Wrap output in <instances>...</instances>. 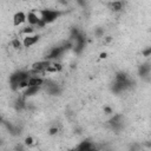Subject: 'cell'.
Wrapping results in <instances>:
<instances>
[{"label": "cell", "mask_w": 151, "mask_h": 151, "mask_svg": "<svg viewBox=\"0 0 151 151\" xmlns=\"http://www.w3.org/2000/svg\"><path fill=\"white\" fill-rule=\"evenodd\" d=\"M74 40H76L74 51H76L77 53H80V52L83 51L84 46H85V38H84V35H83L81 33H79V34H78V35L74 38Z\"/></svg>", "instance_id": "obj_5"}, {"label": "cell", "mask_w": 151, "mask_h": 151, "mask_svg": "<svg viewBox=\"0 0 151 151\" xmlns=\"http://www.w3.org/2000/svg\"><path fill=\"white\" fill-rule=\"evenodd\" d=\"M143 55H144V57H149V55H151V47L145 48V50L143 51Z\"/></svg>", "instance_id": "obj_17"}, {"label": "cell", "mask_w": 151, "mask_h": 151, "mask_svg": "<svg viewBox=\"0 0 151 151\" xmlns=\"http://www.w3.org/2000/svg\"><path fill=\"white\" fill-rule=\"evenodd\" d=\"M150 70H151V66H150L149 64H143L142 66H139V70H138L139 76H140V77H146V76L149 74Z\"/></svg>", "instance_id": "obj_12"}, {"label": "cell", "mask_w": 151, "mask_h": 151, "mask_svg": "<svg viewBox=\"0 0 151 151\" xmlns=\"http://www.w3.org/2000/svg\"><path fill=\"white\" fill-rule=\"evenodd\" d=\"M70 46H71V44H66V45H63V46H58V47L52 48V50H51V52L47 54L46 59L52 60V59H57V58L61 57V54H63V53H64V52H65Z\"/></svg>", "instance_id": "obj_4"}, {"label": "cell", "mask_w": 151, "mask_h": 151, "mask_svg": "<svg viewBox=\"0 0 151 151\" xmlns=\"http://www.w3.org/2000/svg\"><path fill=\"white\" fill-rule=\"evenodd\" d=\"M24 107H25V101H24V99L17 100V103H15V109H17V110H21V109H24Z\"/></svg>", "instance_id": "obj_15"}, {"label": "cell", "mask_w": 151, "mask_h": 151, "mask_svg": "<svg viewBox=\"0 0 151 151\" xmlns=\"http://www.w3.org/2000/svg\"><path fill=\"white\" fill-rule=\"evenodd\" d=\"M40 19L46 24H50V22H53L55 19H58L60 15H61V12L60 11H54V9H41L40 11Z\"/></svg>", "instance_id": "obj_2"}, {"label": "cell", "mask_w": 151, "mask_h": 151, "mask_svg": "<svg viewBox=\"0 0 151 151\" xmlns=\"http://www.w3.org/2000/svg\"><path fill=\"white\" fill-rule=\"evenodd\" d=\"M25 20H27V17L25 15V13H24V12H18V13H15L14 17H13V25H14V26H19V25H21Z\"/></svg>", "instance_id": "obj_8"}, {"label": "cell", "mask_w": 151, "mask_h": 151, "mask_svg": "<svg viewBox=\"0 0 151 151\" xmlns=\"http://www.w3.org/2000/svg\"><path fill=\"white\" fill-rule=\"evenodd\" d=\"M12 45H13L14 48H20V47H21V42L19 41V39H14V40L12 41Z\"/></svg>", "instance_id": "obj_16"}, {"label": "cell", "mask_w": 151, "mask_h": 151, "mask_svg": "<svg viewBox=\"0 0 151 151\" xmlns=\"http://www.w3.org/2000/svg\"><path fill=\"white\" fill-rule=\"evenodd\" d=\"M22 32H24V33H32V32H33V28H32V27H25Z\"/></svg>", "instance_id": "obj_19"}, {"label": "cell", "mask_w": 151, "mask_h": 151, "mask_svg": "<svg viewBox=\"0 0 151 151\" xmlns=\"http://www.w3.org/2000/svg\"><path fill=\"white\" fill-rule=\"evenodd\" d=\"M25 144H26V145H32V144H33V138H32V137H27V138L25 139Z\"/></svg>", "instance_id": "obj_18"}, {"label": "cell", "mask_w": 151, "mask_h": 151, "mask_svg": "<svg viewBox=\"0 0 151 151\" xmlns=\"http://www.w3.org/2000/svg\"><path fill=\"white\" fill-rule=\"evenodd\" d=\"M93 149V145L91 144V142H81L78 146H77V150H79V151H90V150H92Z\"/></svg>", "instance_id": "obj_11"}, {"label": "cell", "mask_w": 151, "mask_h": 151, "mask_svg": "<svg viewBox=\"0 0 151 151\" xmlns=\"http://www.w3.org/2000/svg\"><path fill=\"white\" fill-rule=\"evenodd\" d=\"M122 7H123L122 1H113V2L111 4V8H112V11H114V12L120 11V9H122Z\"/></svg>", "instance_id": "obj_14"}, {"label": "cell", "mask_w": 151, "mask_h": 151, "mask_svg": "<svg viewBox=\"0 0 151 151\" xmlns=\"http://www.w3.org/2000/svg\"><path fill=\"white\" fill-rule=\"evenodd\" d=\"M27 20H28V24L31 25V26H38L39 25V22L41 21V19L34 13V12H29L28 14H27Z\"/></svg>", "instance_id": "obj_9"}, {"label": "cell", "mask_w": 151, "mask_h": 151, "mask_svg": "<svg viewBox=\"0 0 151 151\" xmlns=\"http://www.w3.org/2000/svg\"><path fill=\"white\" fill-rule=\"evenodd\" d=\"M47 91H48V93H51V94H58V93L60 92V88H59V86H58L57 84H51V85H48Z\"/></svg>", "instance_id": "obj_13"}, {"label": "cell", "mask_w": 151, "mask_h": 151, "mask_svg": "<svg viewBox=\"0 0 151 151\" xmlns=\"http://www.w3.org/2000/svg\"><path fill=\"white\" fill-rule=\"evenodd\" d=\"M39 35H27V37H25L24 38V41H22V45L25 46V47H31L32 45H34L35 42H38L39 41Z\"/></svg>", "instance_id": "obj_7"}, {"label": "cell", "mask_w": 151, "mask_h": 151, "mask_svg": "<svg viewBox=\"0 0 151 151\" xmlns=\"http://www.w3.org/2000/svg\"><path fill=\"white\" fill-rule=\"evenodd\" d=\"M105 57H106V53H101L100 54V58H105Z\"/></svg>", "instance_id": "obj_22"}, {"label": "cell", "mask_w": 151, "mask_h": 151, "mask_svg": "<svg viewBox=\"0 0 151 151\" xmlns=\"http://www.w3.org/2000/svg\"><path fill=\"white\" fill-rule=\"evenodd\" d=\"M110 125L112 129L114 130H119L123 126V116L122 114H116L113 116V118L110 120Z\"/></svg>", "instance_id": "obj_6"}, {"label": "cell", "mask_w": 151, "mask_h": 151, "mask_svg": "<svg viewBox=\"0 0 151 151\" xmlns=\"http://www.w3.org/2000/svg\"><path fill=\"white\" fill-rule=\"evenodd\" d=\"M104 110H105V112H106V113H111V112H112V110H111L110 107H105Z\"/></svg>", "instance_id": "obj_21"}, {"label": "cell", "mask_w": 151, "mask_h": 151, "mask_svg": "<svg viewBox=\"0 0 151 151\" xmlns=\"http://www.w3.org/2000/svg\"><path fill=\"white\" fill-rule=\"evenodd\" d=\"M39 90H40V86H32V85H29V86H27L25 88L24 94H25V97H31V96H34L35 93H38Z\"/></svg>", "instance_id": "obj_10"}, {"label": "cell", "mask_w": 151, "mask_h": 151, "mask_svg": "<svg viewBox=\"0 0 151 151\" xmlns=\"http://www.w3.org/2000/svg\"><path fill=\"white\" fill-rule=\"evenodd\" d=\"M31 77V73L27 72V71H17L15 73H13L11 77H9V84H11V88L13 91H17V90H20V85L28 80Z\"/></svg>", "instance_id": "obj_1"}, {"label": "cell", "mask_w": 151, "mask_h": 151, "mask_svg": "<svg viewBox=\"0 0 151 151\" xmlns=\"http://www.w3.org/2000/svg\"><path fill=\"white\" fill-rule=\"evenodd\" d=\"M51 60L46 59V60H41V61H37L32 65V71L33 73H44L47 72L48 67L51 66Z\"/></svg>", "instance_id": "obj_3"}, {"label": "cell", "mask_w": 151, "mask_h": 151, "mask_svg": "<svg viewBox=\"0 0 151 151\" xmlns=\"http://www.w3.org/2000/svg\"><path fill=\"white\" fill-rule=\"evenodd\" d=\"M57 132H58V129H57V127H52V129L50 130V133H51V134H55Z\"/></svg>", "instance_id": "obj_20"}]
</instances>
